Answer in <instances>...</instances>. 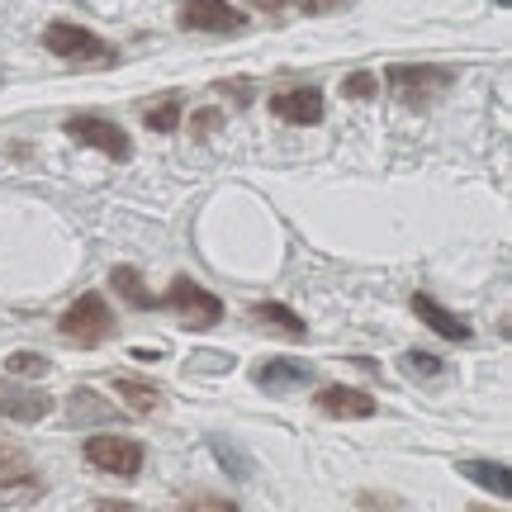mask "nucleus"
Segmentation results:
<instances>
[{"mask_svg":"<svg viewBox=\"0 0 512 512\" xmlns=\"http://www.w3.org/2000/svg\"><path fill=\"white\" fill-rule=\"evenodd\" d=\"M43 498V479L29 470V475H5L0 479V508H24V503H34Z\"/></svg>","mask_w":512,"mask_h":512,"instance_id":"nucleus-16","label":"nucleus"},{"mask_svg":"<svg viewBox=\"0 0 512 512\" xmlns=\"http://www.w3.org/2000/svg\"><path fill=\"white\" fill-rule=\"evenodd\" d=\"M271 114L285 119V124H323V91L313 86H299V91H280L271 95Z\"/></svg>","mask_w":512,"mask_h":512,"instance_id":"nucleus-11","label":"nucleus"},{"mask_svg":"<svg viewBox=\"0 0 512 512\" xmlns=\"http://www.w3.org/2000/svg\"><path fill=\"white\" fill-rule=\"evenodd\" d=\"M318 413H328V418H375V394L366 389H351V384H328V389H318Z\"/></svg>","mask_w":512,"mask_h":512,"instance_id":"nucleus-8","label":"nucleus"},{"mask_svg":"<svg viewBox=\"0 0 512 512\" xmlns=\"http://www.w3.org/2000/svg\"><path fill=\"white\" fill-rule=\"evenodd\" d=\"M86 460H91L95 470H105V475L133 479L143 470V441L124 437V432H95L86 441Z\"/></svg>","mask_w":512,"mask_h":512,"instance_id":"nucleus-4","label":"nucleus"},{"mask_svg":"<svg viewBox=\"0 0 512 512\" xmlns=\"http://www.w3.org/2000/svg\"><path fill=\"white\" fill-rule=\"evenodd\" d=\"M403 370L418 375V380H441V375H446V366H441L437 356H427V351H408V356H403Z\"/></svg>","mask_w":512,"mask_h":512,"instance_id":"nucleus-21","label":"nucleus"},{"mask_svg":"<svg viewBox=\"0 0 512 512\" xmlns=\"http://www.w3.org/2000/svg\"><path fill=\"white\" fill-rule=\"evenodd\" d=\"M143 119H147V128H152V133H171V128L181 124V100H176V95H162V100H157Z\"/></svg>","mask_w":512,"mask_h":512,"instance_id":"nucleus-18","label":"nucleus"},{"mask_svg":"<svg viewBox=\"0 0 512 512\" xmlns=\"http://www.w3.org/2000/svg\"><path fill=\"white\" fill-rule=\"evenodd\" d=\"M5 370L19 375V380H38V375H48V356H38V351H15V356L5 361Z\"/></svg>","mask_w":512,"mask_h":512,"instance_id":"nucleus-19","label":"nucleus"},{"mask_svg":"<svg viewBox=\"0 0 512 512\" xmlns=\"http://www.w3.org/2000/svg\"><path fill=\"white\" fill-rule=\"evenodd\" d=\"M43 48L62 62H72V67H114V48L105 38H95L91 29H81V24H67V19H53L48 29H43Z\"/></svg>","mask_w":512,"mask_h":512,"instance_id":"nucleus-1","label":"nucleus"},{"mask_svg":"<svg viewBox=\"0 0 512 512\" xmlns=\"http://www.w3.org/2000/svg\"><path fill=\"white\" fill-rule=\"evenodd\" d=\"M190 128H195V138H204V133H209V128H219V114H214V110L195 114V124H190Z\"/></svg>","mask_w":512,"mask_h":512,"instance_id":"nucleus-26","label":"nucleus"},{"mask_svg":"<svg viewBox=\"0 0 512 512\" xmlns=\"http://www.w3.org/2000/svg\"><path fill=\"white\" fill-rule=\"evenodd\" d=\"M375 91H380V81L370 72H351L347 81H342V95H347V100H375Z\"/></svg>","mask_w":512,"mask_h":512,"instance_id":"nucleus-22","label":"nucleus"},{"mask_svg":"<svg viewBox=\"0 0 512 512\" xmlns=\"http://www.w3.org/2000/svg\"><path fill=\"white\" fill-rule=\"evenodd\" d=\"M413 313L422 318V328H432L437 337H451V342H470V337H475V328H470L460 313L441 309L437 299H432V294H422V290L413 294Z\"/></svg>","mask_w":512,"mask_h":512,"instance_id":"nucleus-12","label":"nucleus"},{"mask_svg":"<svg viewBox=\"0 0 512 512\" xmlns=\"http://www.w3.org/2000/svg\"><path fill=\"white\" fill-rule=\"evenodd\" d=\"M110 389L128 403V408H133V413H152V408H157V399H162V389H157V384L133 380V375H119V380H114Z\"/></svg>","mask_w":512,"mask_h":512,"instance_id":"nucleus-15","label":"nucleus"},{"mask_svg":"<svg viewBox=\"0 0 512 512\" xmlns=\"http://www.w3.org/2000/svg\"><path fill=\"white\" fill-rule=\"evenodd\" d=\"M181 24L195 29V34H242L247 15H242L238 5H228V0H185Z\"/></svg>","mask_w":512,"mask_h":512,"instance_id":"nucleus-7","label":"nucleus"},{"mask_svg":"<svg viewBox=\"0 0 512 512\" xmlns=\"http://www.w3.org/2000/svg\"><path fill=\"white\" fill-rule=\"evenodd\" d=\"M252 318L261 323V328L280 332V337H294V342L309 332V328H304V318H299L294 309H285V304H252Z\"/></svg>","mask_w":512,"mask_h":512,"instance_id":"nucleus-13","label":"nucleus"},{"mask_svg":"<svg viewBox=\"0 0 512 512\" xmlns=\"http://www.w3.org/2000/svg\"><path fill=\"white\" fill-rule=\"evenodd\" d=\"M5 475H29V456L10 446V441H0V479Z\"/></svg>","mask_w":512,"mask_h":512,"instance_id":"nucleus-23","label":"nucleus"},{"mask_svg":"<svg viewBox=\"0 0 512 512\" xmlns=\"http://www.w3.org/2000/svg\"><path fill=\"white\" fill-rule=\"evenodd\" d=\"M86 418H114V413H110V403H100V394L76 389L72 394V422H86Z\"/></svg>","mask_w":512,"mask_h":512,"instance_id":"nucleus-20","label":"nucleus"},{"mask_svg":"<svg viewBox=\"0 0 512 512\" xmlns=\"http://www.w3.org/2000/svg\"><path fill=\"white\" fill-rule=\"evenodd\" d=\"M460 475L465 479H475V484H484V489H494L498 498H508L512 494V479H508V465H489V460H465L460 465Z\"/></svg>","mask_w":512,"mask_h":512,"instance_id":"nucleus-17","label":"nucleus"},{"mask_svg":"<svg viewBox=\"0 0 512 512\" xmlns=\"http://www.w3.org/2000/svg\"><path fill=\"white\" fill-rule=\"evenodd\" d=\"M470 512H503V508H470Z\"/></svg>","mask_w":512,"mask_h":512,"instance_id":"nucleus-29","label":"nucleus"},{"mask_svg":"<svg viewBox=\"0 0 512 512\" xmlns=\"http://www.w3.org/2000/svg\"><path fill=\"white\" fill-rule=\"evenodd\" d=\"M181 512H238V503H233V498H219V494H200V498H190Z\"/></svg>","mask_w":512,"mask_h":512,"instance_id":"nucleus-24","label":"nucleus"},{"mask_svg":"<svg viewBox=\"0 0 512 512\" xmlns=\"http://www.w3.org/2000/svg\"><path fill=\"white\" fill-rule=\"evenodd\" d=\"M110 290L124 294V304H133V309H157V304H162V299H152V294H147L143 275L133 271V266H114V271H110Z\"/></svg>","mask_w":512,"mask_h":512,"instance_id":"nucleus-14","label":"nucleus"},{"mask_svg":"<svg viewBox=\"0 0 512 512\" xmlns=\"http://www.w3.org/2000/svg\"><path fill=\"white\" fill-rule=\"evenodd\" d=\"M256 5H261V10H285L290 0H256Z\"/></svg>","mask_w":512,"mask_h":512,"instance_id":"nucleus-28","label":"nucleus"},{"mask_svg":"<svg viewBox=\"0 0 512 512\" xmlns=\"http://www.w3.org/2000/svg\"><path fill=\"white\" fill-rule=\"evenodd\" d=\"M57 332L72 342V347H100L105 337L114 332V313H110V304H105V294H81L72 309L57 318Z\"/></svg>","mask_w":512,"mask_h":512,"instance_id":"nucleus-3","label":"nucleus"},{"mask_svg":"<svg viewBox=\"0 0 512 512\" xmlns=\"http://www.w3.org/2000/svg\"><path fill=\"white\" fill-rule=\"evenodd\" d=\"M0 413L15 422H43L53 413V394H43V389H19V384L0 380Z\"/></svg>","mask_w":512,"mask_h":512,"instance_id":"nucleus-10","label":"nucleus"},{"mask_svg":"<svg viewBox=\"0 0 512 512\" xmlns=\"http://www.w3.org/2000/svg\"><path fill=\"white\" fill-rule=\"evenodd\" d=\"M67 133L81 138L86 147H95V152H105L110 162H128V157H133L128 133L119 124H110V119H100V114H76V119H67Z\"/></svg>","mask_w":512,"mask_h":512,"instance_id":"nucleus-6","label":"nucleus"},{"mask_svg":"<svg viewBox=\"0 0 512 512\" xmlns=\"http://www.w3.org/2000/svg\"><path fill=\"white\" fill-rule=\"evenodd\" d=\"M252 380L266 389V394H285V389H299V384L313 380V366L309 361H294V356H271L252 370Z\"/></svg>","mask_w":512,"mask_h":512,"instance_id":"nucleus-9","label":"nucleus"},{"mask_svg":"<svg viewBox=\"0 0 512 512\" xmlns=\"http://www.w3.org/2000/svg\"><path fill=\"white\" fill-rule=\"evenodd\" d=\"M166 309H176L185 318V328H214L223 318V299L219 294H209L204 285H195V280H171V290H166L162 299Z\"/></svg>","mask_w":512,"mask_h":512,"instance_id":"nucleus-5","label":"nucleus"},{"mask_svg":"<svg viewBox=\"0 0 512 512\" xmlns=\"http://www.w3.org/2000/svg\"><path fill=\"white\" fill-rule=\"evenodd\" d=\"M304 15H323V10H342V0H299Z\"/></svg>","mask_w":512,"mask_h":512,"instance_id":"nucleus-25","label":"nucleus"},{"mask_svg":"<svg viewBox=\"0 0 512 512\" xmlns=\"http://www.w3.org/2000/svg\"><path fill=\"white\" fill-rule=\"evenodd\" d=\"M95 512H138V508H133V503H119V498H105Z\"/></svg>","mask_w":512,"mask_h":512,"instance_id":"nucleus-27","label":"nucleus"},{"mask_svg":"<svg viewBox=\"0 0 512 512\" xmlns=\"http://www.w3.org/2000/svg\"><path fill=\"white\" fill-rule=\"evenodd\" d=\"M389 91H394V100H403V105H413V110H427L432 100H441V95L451 91V67H432V62H413V67H389Z\"/></svg>","mask_w":512,"mask_h":512,"instance_id":"nucleus-2","label":"nucleus"}]
</instances>
